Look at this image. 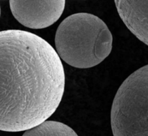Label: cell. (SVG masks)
Segmentation results:
<instances>
[{"instance_id":"obj_1","label":"cell","mask_w":148,"mask_h":136,"mask_svg":"<svg viewBox=\"0 0 148 136\" xmlns=\"http://www.w3.org/2000/svg\"><path fill=\"white\" fill-rule=\"evenodd\" d=\"M64 87L62 60L46 41L25 30L0 31V130L26 131L46 121Z\"/></svg>"},{"instance_id":"obj_6","label":"cell","mask_w":148,"mask_h":136,"mask_svg":"<svg viewBox=\"0 0 148 136\" xmlns=\"http://www.w3.org/2000/svg\"><path fill=\"white\" fill-rule=\"evenodd\" d=\"M22 136H78L66 124L60 122L45 121L41 124L25 131Z\"/></svg>"},{"instance_id":"obj_4","label":"cell","mask_w":148,"mask_h":136,"mask_svg":"<svg viewBox=\"0 0 148 136\" xmlns=\"http://www.w3.org/2000/svg\"><path fill=\"white\" fill-rule=\"evenodd\" d=\"M64 0L59 1H10L14 18L25 27L43 29L56 23L65 8Z\"/></svg>"},{"instance_id":"obj_7","label":"cell","mask_w":148,"mask_h":136,"mask_svg":"<svg viewBox=\"0 0 148 136\" xmlns=\"http://www.w3.org/2000/svg\"><path fill=\"white\" fill-rule=\"evenodd\" d=\"M0 13H1V8H0Z\"/></svg>"},{"instance_id":"obj_3","label":"cell","mask_w":148,"mask_h":136,"mask_svg":"<svg viewBox=\"0 0 148 136\" xmlns=\"http://www.w3.org/2000/svg\"><path fill=\"white\" fill-rule=\"evenodd\" d=\"M148 67L140 68L123 82L111 112L114 136H147Z\"/></svg>"},{"instance_id":"obj_5","label":"cell","mask_w":148,"mask_h":136,"mask_svg":"<svg viewBox=\"0 0 148 136\" xmlns=\"http://www.w3.org/2000/svg\"><path fill=\"white\" fill-rule=\"evenodd\" d=\"M119 14L129 30L140 41L147 45L148 1H114Z\"/></svg>"},{"instance_id":"obj_2","label":"cell","mask_w":148,"mask_h":136,"mask_svg":"<svg viewBox=\"0 0 148 136\" xmlns=\"http://www.w3.org/2000/svg\"><path fill=\"white\" fill-rule=\"evenodd\" d=\"M112 45L108 26L90 13H76L65 18L55 36L56 52L60 59L79 69L101 63L111 54Z\"/></svg>"}]
</instances>
